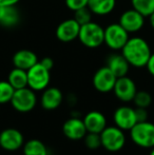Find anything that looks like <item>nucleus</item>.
<instances>
[{
  "label": "nucleus",
  "instance_id": "1",
  "mask_svg": "<svg viewBox=\"0 0 154 155\" xmlns=\"http://www.w3.org/2000/svg\"><path fill=\"white\" fill-rule=\"evenodd\" d=\"M121 54L130 65L134 68H144L146 67L152 52L145 39L142 37H132L129 38L121 49Z\"/></svg>",
  "mask_w": 154,
  "mask_h": 155
},
{
  "label": "nucleus",
  "instance_id": "31",
  "mask_svg": "<svg viewBox=\"0 0 154 155\" xmlns=\"http://www.w3.org/2000/svg\"><path fill=\"white\" fill-rule=\"evenodd\" d=\"M146 67H147V70H148L149 73L154 77V53L151 54V56H150V58H149L148 62H147Z\"/></svg>",
  "mask_w": 154,
  "mask_h": 155
},
{
  "label": "nucleus",
  "instance_id": "25",
  "mask_svg": "<svg viewBox=\"0 0 154 155\" xmlns=\"http://www.w3.org/2000/svg\"><path fill=\"white\" fill-rule=\"evenodd\" d=\"M132 101L134 102L136 108L147 109L152 104V96L147 91H137Z\"/></svg>",
  "mask_w": 154,
  "mask_h": 155
},
{
  "label": "nucleus",
  "instance_id": "9",
  "mask_svg": "<svg viewBox=\"0 0 154 155\" xmlns=\"http://www.w3.org/2000/svg\"><path fill=\"white\" fill-rule=\"evenodd\" d=\"M25 145L22 133L15 128L4 129L0 133V147L8 152H14L21 149Z\"/></svg>",
  "mask_w": 154,
  "mask_h": 155
},
{
  "label": "nucleus",
  "instance_id": "3",
  "mask_svg": "<svg viewBox=\"0 0 154 155\" xmlns=\"http://www.w3.org/2000/svg\"><path fill=\"white\" fill-rule=\"evenodd\" d=\"M130 138L136 146L145 149L154 147V124L139 121L130 130Z\"/></svg>",
  "mask_w": 154,
  "mask_h": 155
},
{
  "label": "nucleus",
  "instance_id": "32",
  "mask_svg": "<svg viewBox=\"0 0 154 155\" xmlns=\"http://www.w3.org/2000/svg\"><path fill=\"white\" fill-rule=\"evenodd\" d=\"M20 0H0L1 5H16Z\"/></svg>",
  "mask_w": 154,
  "mask_h": 155
},
{
  "label": "nucleus",
  "instance_id": "23",
  "mask_svg": "<svg viewBox=\"0 0 154 155\" xmlns=\"http://www.w3.org/2000/svg\"><path fill=\"white\" fill-rule=\"evenodd\" d=\"M132 6L144 17H149L154 12V0H131Z\"/></svg>",
  "mask_w": 154,
  "mask_h": 155
},
{
  "label": "nucleus",
  "instance_id": "6",
  "mask_svg": "<svg viewBox=\"0 0 154 155\" xmlns=\"http://www.w3.org/2000/svg\"><path fill=\"white\" fill-rule=\"evenodd\" d=\"M28 73V87L35 92L43 91L48 88L51 80L50 70L44 68L40 62H37L35 65L27 71Z\"/></svg>",
  "mask_w": 154,
  "mask_h": 155
},
{
  "label": "nucleus",
  "instance_id": "20",
  "mask_svg": "<svg viewBox=\"0 0 154 155\" xmlns=\"http://www.w3.org/2000/svg\"><path fill=\"white\" fill-rule=\"evenodd\" d=\"M115 4L116 0H89L88 8L93 14L105 16L114 10Z\"/></svg>",
  "mask_w": 154,
  "mask_h": 155
},
{
  "label": "nucleus",
  "instance_id": "5",
  "mask_svg": "<svg viewBox=\"0 0 154 155\" xmlns=\"http://www.w3.org/2000/svg\"><path fill=\"white\" fill-rule=\"evenodd\" d=\"M11 104L17 112H31L37 104V96H36L35 91L30 89L29 87L15 90L12 100H11Z\"/></svg>",
  "mask_w": 154,
  "mask_h": 155
},
{
  "label": "nucleus",
  "instance_id": "29",
  "mask_svg": "<svg viewBox=\"0 0 154 155\" xmlns=\"http://www.w3.org/2000/svg\"><path fill=\"white\" fill-rule=\"evenodd\" d=\"M135 114L137 118V123L148 120V111L145 108H135Z\"/></svg>",
  "mask_w": 154,
  "mask_h": 155
},
{
  "label": "nucleus",
  "instance_id": "16",
  "mask_svg": "<svg viewBox=\"0 0 154 155\" xmlns=\"http://www.w3.org/2000/svg\"><path fill=\"white\" fill-rule=\"evenodd\" d=\"M82 120L86 126L87 132L90 133L100 134L103 129L107 127V118L99 111H91V112L87 113Z\"/></svg>",
  "mask_w": 154,
  "mask_h": 155
},
{
  "label": "nucleus",
  "instance_id": "27",
  "mask_svg": "<svg viewBox=\"0 0 154 155\" xmlns=\"http://www.w3.org/2000/svg\"><path fill=\"white\" fill-rule=\"evenodd\" d=\"M91 17H92V12L89 10L88 6L79 8V10H77L74 12V19L79 23L80 25L90 22Z\"/></svg>",
  "mask_w": 154,
  "mask_h": 155
},
{
  "label": "nucleus",
  "instance_id": "33",
  "mask_svg": "<svg viewBox=\"0 0 154 155\" xmlns=\"http://www.w3.org/2000/svg\"><path fill=\"white\" fill-rule=\"evenodd\" d=\"M149 22H150L151 27L154 29V12L150 15V16H149Z\"/></svg>",
  "mask_w": 154,
  "mask_h": 155
},
{
  "label": "nucleus",
  "instance_id": "28",
  "mask_svg": "<svg viewBox=\"0 0 154 155\" xmlns=\"http://www.w3.org/2000/svg\"><path fill=\"white\" fill-rule=\"evenodd\" d=\"M89 0H66V5L73 12L88 6Z\"/></svg>",
  "mask_w": 154,
  "mask_h": 155
},
{
  "label": "nucleus",
  "instance_id": "18",
  "mask_svg": "<svg viewBox=\"0 0 154 155\" xmlns=\"http://www.w3.org/2000/svg\"><path fill=\"white\" fill-rule=\"evenodd\" d=\"M38 62V57L33 51L30 50H20L17 51L13 56V63L15 68L28 71L33 65Z\"/></svg>",
  "mask_w": 154,
  "mask_h": 155
},
{
  "label": "nucleus",
  "instance_id": "17",
  "mask_svg": "<svg viewBox=\"0 0 154 155\" xmlns=\"http://www.w3.org/2000/svg\"><path fill=\"white\" fill-rule=\"evenodd\" d=\"M20 12L16 5L0 4V25L3 28H14L20 22Z\"/></svg>",
  "mask_w": 154,
  "mask_h": 155
},
{
  "label": "nucleus",
  "instance_id": "12",
  "mask_svg": "<svg viewBox=\"0 0 154 155\" xmlns=\"http://www.w3.org/2000/svg\"><path fill=\"white\" fill-rule=\"evenodd\" d=\"M80 25L74 18L60 22L56 29V37L61 42H71L78 38Z\"/></svg>",
  "mask_w": 154,
  "mask_h": 155
},
{
  "label": "nucleus",
  "instance_id": "2",
  "mask_svg": "<svg viewBox=\"0 0 154 155\" xmlns=\"http://www.w3.org/2000/svg\"><path fill=\"white\" fill-rule=\"evenodd\" d=\"M78 39L84 47L96 49L103 43L105 29H103L98 23L90 21L86 25H80Z\"/></svg>",
  "mask_w": 154,
  "mask_h": 155
},
{
  "label": "nucleus",
  "instance_id": "8",
  "mask_svg": "<svg viewBox=\"0 0 154 155\" xmlns=\"http://www.w3.org/2000/svg\"><path fill=\"white\" fill-rule=\"evenodd\" d=\"M117 77L106 65L95 72L93 76V86L95 90L100 93H109L113 91Z\"/></svg>",
  "mask_w": 154,
  "mask_h": 155
},
{
  "label": "nucleus",
  "instance_id": "7",
  "mask_svg": "<svg viewBox=\"0 0 154 155\" xmlns=\"http://www.w3.org/2000/svg\"><path fill=\"white\" fill-rule=\"evenodd\" d=\"M129 40V33L126 31L119 23H112L105 29V39L103 43L108 48L114 51H118Z\"/></svg>",
  "mask_w": 154,
  "mask_h": 155
},
{
  "label": "nucleus",
  "instance_id": "13",
  "mask_svg": "<svg viewBox=\"0 0 154 155\" xmlns=\"http://www.w3.org/2000/svg\"><path fill=\"white\" fill-rule=\"evenodd\" d=\"M118 23L128 33H136L144 27L145 17L137 11L132 8L121 14Z\"/></svg>",
  "mask_w": 154,
  "mask_h": 155
},
{
  "label": "nucleus",
  "instance_id": "26",
  "mask_svg": "<svg viewBox=\"0 0 154 155\" xmlns=\"http://www.w3.org/2000/svg\"><path fill=\"white\" fill-rule=\"evenodd\" d=\"M84 141L86 147L90 150H97L101 147L100 134H98V133L88 132L86 136L84 137Z\"/></svg>",
  "mask_w": 154,
  "mask_h": 155
},
{
  "label": "nucleus",
  "instance_id": "11",
  "mask_svg": "<svg viewBox=\"0 0 154 155\" xmlns=\"http://www.w3.org/2000/svg\"><path fill=\"white\" fill-rule=\"evenodd\" d=\"M113 120L115 126L123 131H130L137 124L135 109L127 106L119 107L114 112Z\"/></svg>",
  "mask_w": 154,
  "mask_h": 155
},
{
  "label": "nucleus",
  "instance_id": "21",
  "mask_svg": "<svg viewBox=\"0 0 154 155\" xmlns=\"http://www.w3.org/2000/svg\"><path fill=\"white\" fill-rule=\"evenodd\" d=\"M8 81L15 90L28 87V73L25 70L14 68L8 76Z\"/></svg>",
  "mask_w": 154,
  "mask_h": 155
},
{
  "label": "nucleus",
  "instance_id": "19",
  "mask_svg": "<svg viewBox=\"0 0 154 155\" xmlns=\"http://www.w3.org/2000/svg\"><path fill=\"white\" fill-rule=\"evenodd\" d=\"M107 67L114 73V75L118 77L127 76L128 72L130 69V64L127 61L123 54H112L108 57Z\"/></svg>",
  "mask_w": 154,
  "mask_h": 155
},
{
  "label": "nucleus",
  "instance_id": "34",
  "mask_svg": "<svg viewBox=\"0 0 154 155\" xmlns=\"http://www.w3.org/2000/svg\"><path fill=\"white\" fill-rule=\"evenodd\" d=\"M149 155H154V147L152 148V150L150 151V154H149Z\"/></svg>",
  "mask_w": 154,
  "mask_h": 155
},
{
  "label": "nucleus",
  "instance_id": "30",
  "mask_svg": "<svg viewBox=\"0 0 154 155\" xmlns=\"http://www.w3.org/2000/svg\"><path fill=\"white\" fill-rule=\"evenodd\" d=\"M39 62H40L44 68H47L48 70H50V71H51V70L53 69V67H54V61H53V59H52L51 57L42 58V59H41Z\"/></svg>",
  "mask_w": 154,
  "mask_h": 155
},
{
  "label": "nucleus",
  "instance_id": "14",
  "mask_svg": "<svg viewBox=\"0 0 154 155\" xmlns=\"http://www.w3.org/2000/svg\"><path fill=\"white\" fill-rule=\"evenodd\" d=\"M62 132L67 138L71 140H79L84 139L86 136L87 129L84 124V120L79 117L72 116L71 118L67 119L62 126Z\"/></svg>",
  "mask_w": 154,
  "mask_h": 155
},
{
  "label": "nucleus",
  "instance_id": "22",
  "mask_svg": "<svg viewBox=\"0 0 154 155\" xmlns=\"http://www.w3.org/2000/svg\"><path fill=\"white\" fill-rule=\"evenodd\" d=\"M23 155H48V148L39 139H30L22 147Z\"/></svg>",
  "mask_w": 154,
  "mask_h": 155
},
{
  "label": "nucleus",
  "instance_id": "15",
  "mask_svg": "<svg viewBox=\"0 0 154 155\" xmlns=\"http://www.w3.org/2000/svg\"><path fill=\"white\" fill-rule=\"evenodd\" d=\"M64 100L62 92L58 88L51 87V88L44 89L40 98V104L44 110L52 111L59 108Z\"/></svg>",
  "mask_w": 154,
  "mask_h": 155
},
{
  "label": "nucleus",
  "instance_id": "10",
  "mask_svg": "<svg viewBox=\"0 0 154 155\" xmlns=\"http://www.w3.org/2000/svg\"><path fill=\"white\" fill-rule=\"evenodd\" d=\"M113 92L117 99H119L120 101L130 102L133 100L134 96L137 92V89H136L135 82L131 78L128 76H123L116 79Z\"/></svg>",
  "mask_w": 154,
  "mask_h": 155
},
{
  "label": "nucleus",
  "instance_id": "4",
  "mask_svg": "<svg viewBox=\"0 0 154 155\" xmlns=\"http://www.w3.org/2000/svg\"><path fill=\"white\" fill-rule=\"evenodd\" d=\"M101 147L109 152H118L126 145V135L121 129L116 126L106 127L100 133Z\"/></svg>",
  "mask_w": 154,
  "mask_h": 155
},
{
  "label": "nucleus",
  "instance_id": "24",
  "mask_svg": "<svg viewBox=\"0 0 154 155\" xmlns=\"http://www.w3.org/2000/svg\"><path fill=\"white\" fill-rule=\"evenodd\" d=\"M14 92L15 89L8 80H1L0 81V104L11 102Z\"/></svg>",
  "mask_w": 154,
  "mask_h": 155
}]
</instances>
